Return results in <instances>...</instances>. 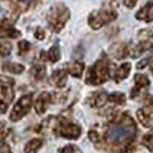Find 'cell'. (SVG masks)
Masks as SVG:
<instances>
[{"label":"cell","instance_id":"cell-1","mask_svg":"<svg viewBox=\"0 0 153 153\" xmlns=\"http://www.w3.org/2000/svg\"><path fill=\"white\" fill-rule=\"evenodd\" d=\"M138 127L135 124V121L132 120V117L129 113H120L118 120L112 123V126L109 127V130L104 136L106 143L117 146L118 149L127 144H133V139L136 136Z\"/></svg>","mask_w":153,"mask_h":153},{"label":"cell","instance_id":"cell-2","mask_svg":"<svg viewBox=\"0 0 153 153\" xmlns=\"http://www.w3.org/2000/svg\"><path fill=\"white\" fill-rule=\"evenodd\" d=\"M110 76V61L106 54H101V57L95 61V65L87 69L86 83L91 86H100L106 83Z\"/></svg>","mask_w":153,"mask_h":153},{"label":"cell","instance_id":"cell-3","mask_svg":"<svg viewBox=\"0 0 153 153\" xmlns=\"http://www.w3.org/2000/svg\"><path fill=\"white\" fill-rule=\"evenodd\" d=\"M71 17V12L66 5L63 3H55L51 6L49 14H48V26L52 32H60L63 26L66 25V22Z\"/></svg>","mask_w":153,"mask_h":153},{"label":"cell","instance_id":"cell-4","mask_svg":"<svg viewBox=\"0 0 153 153\" xmlns=\"http://www.w3.org/2000/svg\"><path fill=\"white\" fill-rule=\"evenodd\" d=\"M54 133L66 139H78L81 136V127L69 120H60L58 123H55Z\"/></svg>","mask_w":153,"mask_h":153},{"label":"cell","instance_id":"cell-5","mask_svg":"<svg viewBox=\"0 0 153 153\" xmlns=\"http://www.w3.org/2000/svg\"><path fill=\"white\" fill-rule=\"evenodd\" d=\"M117 17H118L117 11H113V9H101V11L92 12V14L89 16L87 22H89V25H91L92 29H100V28H103L104 25L113 22Z\"/></svg>","mask_w":153,"mask_h":153},{"label":"cell","instance_id":"cell-6","mask_svg":"<svg viewBox=\"0 0 153 153\" xmlns=\"http://www.w3.org/2000/svg\"><path fill=\"white\" fill-rule=\"evenodd\" d=\"M31 106H32V95L28 94V95H23L17 103L14 104V109H12L11 115H9V120L11 121H20L23 117H26L28 112L31 110Z\"/></svg>","mask_w":153,"mask_h":153},{"label":"cell","instance_id":"cell-7","mask_svg":"<svg viewBox=\"0 0 153 153\" xmlns=\"http://www.w3.org/2000/svg\"><path fill=\"white\" fill-rule=\"evenodd\" d=\"M136 117L144 127H153V98L146 97V106L136 110Z\"/></svg>","mask_w":153,"mask_h":153},{"label":"cell","instance_id":"cell-8","mask_svg":"<svg viewBox=\"0 0 153 153\" xmlns=\"http://www.w3.org/2000/svg\"><path fill=\"white\" fill-rule=\"evenodd\" d=\"M14 80L9 76L0 75V100L5 101L6 104H9L14 100Z\"/></svg>","mask_w":153,"mask_h":153},{"label":"cell","instance_id":"cell-9","mask_svg":"<svg viewBox=\"0 0 153 153\" xmlns=\"http://www.w3.org/2000/svg\"><path fill=\"white\" fill-rule=\"evenodd\" d=\"M149 86H150V80L146 74H136L135 75V87L132 89L130 92V98L136 100L139 97H144L146 92L149 91Z\"/></svg>","mask_w":153,"mask_h":153},{"label":"cell","instance_id":"cell-10","mask_svg":"<svg viewBox=\"0 0 153 153\" xmlns=\"http://www.w3.org/2000/svg\"><path fill=\"white\" fill-rule=\"evenodd\" d=\"M52 103V94L51 92H42L35 98V103H34V109L37 115H43L48 110V106Z\"/></svg>","mask_w":153,"mask_h":153},{"label":"cell","instance_id":"cell-11","mask_svg":"<svg viewBox=\"0 0 153 153\" xmlns=\"http://www.w3.org/2000/svg\"><path fill=\"white\" fill-rule=\"evenodd\" d=\"M20 37V31L14 28V25L9 19H5L0 23V40L2 38H17Z\"/></svg>","mask_w":153,"mask_h":153},{"label":"cell","instance_id":"cell-12","mask_svg":"<svg viewBox=\"0 0 153 153\" xmlns=\"http://www.w3.org/2000/svg\"><path fill=\"white\" fill-rule=\"evenodd\" d=\"M110 54H112L113 58H117V60H124L127 55L130 54V45L126 43V42L113 43L110 46Z\"/></svg>","mask_w":153,"mask_h":153},{"label":"cell","instance_id":"cell-13","mask_svg":"<svg viewBox=\"0 0 153 153\" xmlns=\"http://www.w3.org/2000/svg\"><path fill=\"white\" fill-rule=\"evenodd\" d=\"M89 106L94 107V109H101L107 101H109V94L104 92V91H97L94 94H91V97H89Z\"/></svg>","mask_w":153,"mask_h":153},{"label":"cell","instance_id":"cell-14","mask_svg":"<svg viewBox=\"0 0 153 153\" xmlns=\"http://www.w3.org/2000/svg\"><path fill=\"white\" fill-rule=\"evenodd\" d=\"M135 17H136L138 20H141V22H146V23L153 22V2L146 3L141 9L136 12Z\"/></svg>","mask_w":153,"mask_h":153},{"label":"cell","instance_id":"cell-15","mask_svg":"<svg viewBox=\"0 0 153 153\" xmlns=\"http://www.w3.org/2000/svg\"><path fill=\"white\" fill-rule=\"evenodd\" d=\"M130 69H132V66H130V63H123L121 66H118L117 69L113 71V74H112V76H113V80L117 81V83H120V81L126 80L127 76H129V72H130Z\"/></svg>","mask_w":153,"mask_h":153},{"label":"cell","instance_id":"cell-16","mask_svg":"<svg viewBox=\"0 0 153 153\" xmlns=\"http://www.w3.org/2000/svg\"><path fill=\"white\" fill-rule=\"evenodd\" d=\"M66 74H71L75 78H81V75L84 72V65L81 61H72V63H68L66 65Z\"/></svg>","mask_w":153,"mask_h":153},{"label":"cell","instance_id":"cell-17","mask_svg":"<svg viewBox=\"0 0 153 153\" xmlns=\"http://www.w3.org/2000/svg\"><path fill=\"white\" fill-rule=\"evenodd\" d=\"M60 55H61L60 48L55 45V46L51 48L48 52H42V54H40V58H42V60H46V61H49V63H57V61L60 60Z\"/></svg>","mask_w":153,"mask_h":153},{"label":"cell","instance_id":"cell-18","mask_svg":"<svg viewBox=\"0 0 153 153\" xmlns=\"http://www.w3.org/2000/svg\"><path fill=\"white\" fill-rule=\"evenodd\" d=\"M28 3L26 2H11L9 3V12H11V19H17L23 11L28 9Z\"/></svg>","mask_w":153,"mask_h":153},{"label":"cell","instance_id":"cell-19","mask_svg":"<svg viewBox=\"0 0 153 153\" xmlns=\"http://www.w3.org/2000/svg\"><path fill=\"white\" fill-rule=\"evenodd\" d=\"M66 78H68V74L65 69H57L54 71V74L51 75V81H52L57 87H63L66 84Z\"/></svg>","mask_w":153,"mask_h":153},{"label":"cell","instance_id":"cell-20","mask_svg":"<svg viewBox=\"0 0 153 153\" xmlns=\"http://www.w3.org/2000/svg\"><path fill=\"white\" fill-rule=\"evenodd\" d=\"M89 139L95 144V147L100 150H104V149H107V143H106V139H104V136H101L97 130H91L89 132Z\"/></svg>","mask_w":153,"mask_h":153},{"label":"cell","instance_id":"cell-21","mask_svg":"<svg viewBox=\"0 0 153 153\" xmlns=\"http://www.w3.org/2000/svg\"><path fill=\"white\" fill-rule=\"evenodd\" d=\"M31 76L35 81L45 80V76H46V66L43 65V63H37V65H34L32 69H31Z\"/></svg>","mask_w":153,"mask_h":153},{"label":"cell","instance_id":"cell-22","mask_svg":"<svg viewBox=\"0 0 153 153\" xmlns=\"http://www.w3.org/2000/svg\"><path fill=\"white\" fill-rule=\"evenodd\" d=\"M42 147H43V139L34 138V139L26 143V146H25V153H37Z\"/></svg>","mask_w":153,"mask_h":153},{"label":"cell","instance_id":"cell-23","mask_svg":"<svg viewBox=\"0 0 153 153\" xmlns=\"http://www.w3.org/2000/svg\"><path fill=\"white\" fill-rule=\"evenodd\" d=\"M2 69L5 72H9V74H22L25 71V66L19 65V63H9V61H6V63L2 65Z\"/></svg>","mask_w":153,"mask_h":153},{"label":"cell","instance_id":"cell-24","mask_svg":"<svg viewBox=\"0 0 153 153\" xmlns=\"http://www.w3.org/2000/svg\"><path fill=\"white\" fill-rule=\"evenodd\" d=\"M109 101L113 104H118V106L126 104V95L121 94V92H113V94L109 95Z\"/></svg>","mask_w":153,"mask_h":153},{"label":"cell","instance_id":"cell-25","mask_svg":"<svg viewBox=\"0 0 153 153\" xmlns=\"http://www.w3.org/2000/svg\"><path fill=\"white\" fill-rule=\"evenodd\" d=\"M54 121H57V118H55V117H49V118H46L40 126L37 127V132H40V133L46 132V129H48L49 126H52V124H54Z\"/></svg>","mask_w":153,"mask_h":153},{"label":"cell","instance_id":"cell-26","mask_svg":"<svg viewBox=\"0 0 153 153\" xmlns=\"http://www.w3.org/2000/svg\"><path fill=\"white\" fill-rule=\"evenodd\" d=\"M12 52V45L9 42L0 43V57H8Z\"/></svg>","mask_w":153,"mask_h":153},{"label":"cell","instance_id":"cell-27","mask_svg":"<svg viewBox=\"0 0 153 153\" xmlns=\"http://www.w3.org/2000/svg\"><path fill=\"white\" fill-rule=\"evenodd\" d=\"M58 153H81V149L80 147H76V146H63L58 149Z\"/></svg>","mask_w":153,"mask_h":153},{"label":"cell","instance_id":"cell-28","mask_svg":"<svg viewBox=\"0 0 153 153\" xmlns=\"http://www.w3.org/2000/svg\"><path fill=\"white\" fill-rule=\"evenodd\" d=\"M141 143H143L144 147H147L150 152H153V133H147V135H144L143 139H141Z\"/></svg>","mask_w":153,"mask_h":153},{"label":"cell","instance_id":"cell-29","mask_svg":"<svg viewBox=\"0 0 153 153\" xmlns=\"http://www.w3.org/2000/svg\"><path fill=\"white\" fill-rule=\"evenodd\" d=\"M29 49H31V43L29 42H26V40H22L20 43H19V55H26L28 52H29Z\"/></svg>","mask_w":153,"mask_h":153},{"label":"cell","instance_id":"cell-30","mask_svg":"<svg viewBox=\"0 0 153 153\" xmlns=\"http://www.w3.org/2000/svg\"><path fill=\"white\" fill-rule=\"evenodd\" d=\"M11 133V130L9 129H6V126L0 121V143H3V141H6V138H8V135Z\"/></svg>","mask_w":153,"mask_h":153},{"label":"cell","instance_id":"cell-31","mask_svg":"<svg viewBox=\"0 0 153 153\" xmlns=\"http://www.w3.org/2000/svg\"><path fill=\"white\" fill-rule=\"evenodd\" d=\"M136 150L135 144H127V146H123L118 149V153H133Z\"/></svg>","mask_w":153,"mask_h":153},{"label":"cell","instance_id":"cell-32","mask_svg":"<svg viewBox=\"0 0 153 153\" xmlns=\"http://www.w3.org/2000/svg\"><path fill=\"white\" fill-rule=\"evenodd\" d=\"M0 153H12V152H11V147L6 144V141L0 143Z\"/></svg>","mask_w":153,"mask_h":153},{"label":"cell","instance_id":"cell-33","mask_svg":"<svg viewBox=\"0 0 153 153\" xmlns=\"http://www.w3.org/2000/svg\"><path fill=\"white\" fill-rule=\"evenodd\" d=\"M150 61H152V58H144V60H141V61L138 63V65H136V68H138V69H143V68H146V66L149 65Z\"/></svg>","mask_w":153,"mask_h":153},{"label":"cell","instance_id":"cell-34","mask_svg":"<svg viewBox=\"0 0 153 153\" xmlns=\"http://www.w3.org/2000/svg\"><path fill=\"white\" fill-rule=\"evenodd\" d=\"M35 38H37V40H43V38H45V31L42 28L35 29Z\"/></svg>","mask_w":153,"mask_h":153},{"label":"cell","instance_id":"cell-35","mask_svg":"<svg viewBox=\"0 0 153 153\" xmlns=\"http://www.w3.org/2000/svg\"><path fill=\"white\" fill-rule=\"evenodd\" d=\"M6 110H8V104L5 103V101H2V100H0V115L6 113Z\"/></svg>","mask_w":153,"mask_h":153},{"label":"cell","instance_id":"cell-36","mask_svg":"<svg viewBox=\"0 0 153 153\" xmlns=\"http://www.w3.org/2000/svg\"><path fill=\"white\" fill-rule=\"evenodd\" d=\"M124 5H126V6H127V8H133V6H135V5H136V2H126V3H124Z\"/></svg>","mask_w":153,"mask_h":153},{"label":"cell","instance_id":"cell-37","mask_svg":"<svg viewBox=\"0 0 153 153\" xmlns=\"http://www.w3.org/2000/svg\"><path fill=\"white\" fill-rule=\"evenodd\" d=\"M150 71H152V74H153V60L150 61Z\"/></svg>","mask_w":153,"mask_h":153}]
</instances>
